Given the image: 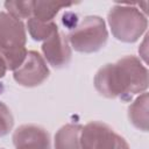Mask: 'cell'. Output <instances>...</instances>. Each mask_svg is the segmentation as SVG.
<instances>
[{
  "mask_svg": "<svg viewBox=\"0 0 149 149\" xmlns=\"http://www.w3.org/2000/svg\"><path fill=\"white\" fill-rule=\"evenodd\" d=\"M107 41L105 22L99 16L84 17L69 34V42L79 52H94L100 50Z\"/></svg>",
  "mask_w": 149,
  "mask_h": 149,
  "instance_id": "cell-2",
  "label": "cell"
},
{
  "mask_svg": "<svg viewBox=\"0 0 149 149\" xmlns=\"http://www.w3.org/2000/svg\"><path fill=\"white\" fill-rule=\"evenodd\" d=\"M80 144L83 149H129L121 136L115 134L107 125L97 121L81 128Z\"/></svg>",
  "mask_w": 149,
  "mask_h": 149,
  "instance_id": "cell-4",
  "label": "cell"
},
{
  "mask_svg": "<svg viewBox=\"0 0 149 149\" xmlns=\"http://www.w3.org/2000/svg\"><path fill=\"white\" fill-rule=\"evenodd\" d=\"M13 116L7 106L0 102V136L6 135L13 127Z\"/></svg>",
  "mask_w": 149,
  "mask_h": 149,
  "instance_id": "cell-14",
  "label": "cell"
},
{
  "mask_svg": "<svg viewBox=\"0 0 149 149\" xmlns=\"http://www.w3.org/2000/svg\"><path fill=\"white\" fill-rule=\"evenodd\" d=\"M49 76V70L36 51H29L22 65L14 71V79L23 86H36Z\"/></svg>",
  "mask_w": 149,
  "mask_h": 149,
  "instance_id": "cell-5",
  "label": "cell"
},
{
  "mask_svg": "<svg viewBox=\"0 0 149 149\" xmlns=\"http://www.w3.org/2000/svg\"><path fill=\"white\" fill-rule=\"evenodd\" d=\"M27 50L24 47L15 49L0 48V65L6 70H16L19 69L27 57Z\"/></svg>",
  "mask_w": 149,
  "mask_h": 149,
  "instance_id": "cell-10",
  "label": "cell"
},
{
  "mask_svg": "<svg viewBox=\"0 0 149 149\" xmlns=\"http://www.w3.org/2000/svg\"><path fill=\"white\" fill-rule=\"evenodd\" d=\"M97 91L107 98L129 100L148 87V71L134 56H126L115 64H106L94 77Z\"/></svg>",
  "mask_w": 149,
  "mask_h": 149,
  "instance_id": "cell-1",
  "label": "cell"
},
{
  "mask_svg": "<svg viewBox=\"0 0 149 149\" xmlns=\"http://www.w3.org/2000/svg\"><path fill=\"white\" fill-rule=\"evenodd\" d=\"M113 34L118 40L134 42L147 27L146 17L136 8L115 7L108 14Z\"/></svg>",
  "mask_w": 149,
  "mask_h": 149,
  "instance_id": "cell-3",
  "label": "cell"
},
{
  "mask_svg": "<svg viewBox=\"0 0 149 149\" xmlns=\"http://www.w3.org/2000/svg\"><path fill=\"white\" fill-rule=\"evenodd\" d=\"M33 5L34 2H14V1H8L5 3L6 8L8 12L12 14L13 17L15 19H23L28 17L33 13Z\"/></svg>",
  "mask_w": 149,
  "mask_h": 149,
  "instance_id": "cell-13",
  "label": "cell"
},
{
  "mask_svg": "<svg viewBox=\"0 0 149 149\" xmlns=\"http://www.w3.org/2000/svg\"><path fill=\"white\" fill-rule=\"evenodd\" d=\"M81 127L79 125H66L55 136V149H83L80 144Z\"/></svg>",
  "mask_w": 149,
  "mask_h": 149,
  "instance_id": "cell-9",
  "label": "cell"
},
{
  "mask_svg": "<svg viewBox=\"0 0 149 149\" xmlns=\"http://www.w3.org/2000/svg\"><path fill=\"white\" fill-rule=\"evenodd\" d=\"M5 72H6V69L2 65H0V77H2L5 74Z\"/></svg>",
  "mask_w": 149,
  "mask_h": 149,
  "instance_id": "cell-15",
  "label": "cell"
},
{
  "mask_svg": "<svg viewBox=\"0 0 149 149\" xmlns=\"http://www.w3.org/2000/svg\"><path fill=\"white\" fill-rule=\"evenodd\" d=\"M26 33L20 20L0 13V48L15 49L24 47Z\"/></svg>",
  "mask_w": 149,
  "mask_h": 149,
  "instance_id": "cell-7",
  "label": "cell"
},
{
  "mask_svg": "<svg viewBox=\"0 0 149 149\" xmlns=\"http://www.w3.org/2000/svg\"><path fill=\"white\" fill-rule=\"evenodd\" d=\"M73 5L72 2H34L33 5V12L35 13V17L42 22H50L55 14L62 8V7H69Z\"/></svg>",
  "mask_w": 149,
  "mask_h": 149,
  "instance_id": "cell-11",
  "label": "cell"
},
{
  "mask_svg": "<svg viewBox=\"0 0 149 149\" xmlns=\"http://www.w3.org/2000/svg\"><path fill=\"white\" fill-rule=\"evenodd\" d=\"M28 29L30 35L33 36L34 40H47L49 38L57 29V26L55 22H42L37 20L36 17H31L28 21Z\"/></svg>",
  "mask_w": 149,
  "mask_h": 149,
  "instance_id": "cell-12",
  "label": "cell"
},
{
  "mask_svg": "<svg viewBox=\"0 0 149 149\" xmlns=\"http://www.w3.org/2000/svg\"><path fill=\"white\" fill-rule=\"evenodd\" d=\"M43 54L48 62L55 68L66 65L71 58V49L66 36L56 30L42 45Z\"/></svg>",
  "mask_w": 149,
  "mask_h": 149,
  "instance_id": "cell-8",
  "label": "cell"
},
{
  "mask_svg": "<svg viewBox=\"0 0 149 149\" xmlns=\"http://www.w3.org/2000/svg\"><path fill=\"white\" fill-rule=\"evenodd\" d=\"M13 142L16 149H50L48 133L34 125L19 127L13 135Z\"/></svg>",
  "mask_w": 149,
  "mask_h": 149,
  "instance_id": "cell-6",
  "label": "cell"
}]
</instances>
